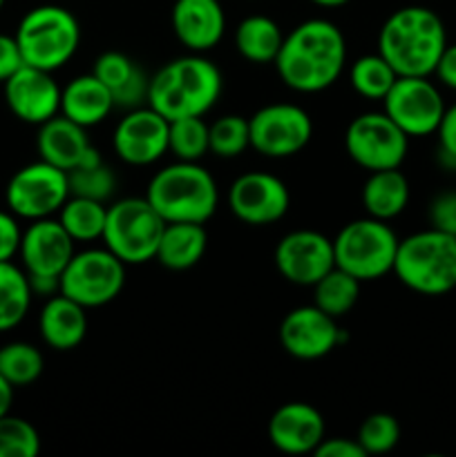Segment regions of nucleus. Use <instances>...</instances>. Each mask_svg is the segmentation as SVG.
<instances>
[{
	"instance_id": "nucleus-4",
	"label": "nucleus",
	"mask_w": 456,
	"mask_h": 457,
	"mask_svg": "<svg viewBox=\"0 0 456 457\" xmlns=\"http://www.w3.org/2000/svg\"><path fill=\"white\" fill-rule=\"evenodd\" d=\"M146 199L165 223H206L217 212L219 190L199 161H177L150 179Z\"/></svg>"
},
{
	"instance_id": "nucleus-23",
	"label": "nucleus",
	"mask_w": 456,
	"mask_h": 457,
	"mask_svg": "<svg viewBox=\"0 0 456 457\" xmlns=\"http://www.w3.org/2000/svg\"><path fill=\"white\" fill-rule=\"evenodd\" d=\"M94 76L110 89L114 98V107L121 110H134V107L148 105V87L150 79L146 71L121 52H106L94 62Z\"/></svg>"
},
{
	"instance_id": "nucleus-3",
	"label": "nucleus",
	"mask_w": 456,
	"mask_h": 457,
	"mask_svg": "<svg viewBox=\"0 0 456 457\" xmlns=\"http://www.w3.org/2000/svg\"><path fill=\"white\" fill-rule=\"evenodd\" d=\"M224 89L219 67L204 54H188L165 62L150 79L148 105L168 120L204 116Z\"/></svg>"
},
{
	"instance_id": "nucleus-10",
	"label": "nucleus",
	"mask_w": 456,
	"mask_h": 457,
	"mask_svg": "<svg viewBox=\"0 0 456 457\" xmlns=\"http://www.w3.org/2000/svg\"><path fill=\"white\" fill-rule=\"evenodd\" d=\"M344 150L367 172L393 170L405 161L410 137L384 112H367L347 125Z\"/></svg>"
},
{
	"instance_id": "nucleus-8",
	"label": "nucleus",
	"mask_w": 456,
	"mask_h": 457,
	"mask_svg": "<svg viewBox=\"0 0 456 457\" xmlns=\"http://www.w3.org/2000/svg\"><path fill=\"white\" fill-rule=\"evenodd\" d=\"M396 232L387 221L365 217L347 223L334 239L335 266L358 281H376L393 270L398 250Z\"/></svg>"
},
{
	"instance_id": "nucleus-44",
	"label": "nucleus",
	"mask_w": 456,
	"mask_h": 457,
	"mask_svg": "<svg viewBox=\"0 0 456 457\" xmlns=\"http://www.w3.org/2000/svg\"><path fill=\"white\" fill-rule=\"evenodd\" d=\"M434 74H436V79L441 80L447 89H454L456 92V43H447L441 58H438V65L436 70H434Z\"/></svg>"
},
{
	"instance_id": "nucleus-32",
	"label": "nucleus",
	"mask_w": 456,
	"mask_h": 457,
	"mask_svg": "<svg viewBox=\"0 0 456 457\" xmlns=\"http://www.w3.org/2000/svg\"><path fill=\"white\" fill-rule=\"evenodd\" d=\"M396 70L378 52L365 54L358 61H353L351 71H349L351 87L369 101H383L392 85L396 83Z\"/></svg>"
},
{
	"instance_id": "nucleus-18",
	"label": "nucleus",
	"mask_w": 456,
	"mask_h": 457,
	"mask_svg": "<svg viewBox=\"0 0 456 457\" xmlns=\"http://www.w3.org/2000/svg\"><path fill=\"white\" fill-rule=\"evenodd\" d=\"M3 85L9 112L22 123L43 125L61 112V87L52 71L22 65Z\"/></svg>"
},
{
	"instance_id": "nucleus-47",
	"label": "nucleus",
	"mask_w": 456,
	"mask_h": 457,
	"mask_svg": "<svg viewBox=\"0 0 456 457\" xmlns=\"http://www.w3.org/2000/svg\"><path fill=\"white\" fill-rule=\"evenodd\" d=\"M3 4H4V0H0V9H3Z\"/></svg>"
},
{
	"instance_id": "nucleus-45",
	"label": "nucleus",
	"mask_w": 456,
	"mask_h": 457,
	"mask_svg": "<svg viewBox=\"0 0 456 457\" xmlns=\"http://www.w3.org/2000/svg\"><path fill=\"white\" fill-rule=\"evenodd\" d=\"M12 404H13V386L3 378V375H0V418L12 411Z\"/></svg>"
},
{
	"instance_id": "nucleus-13",
	"label": "nucleus",
	"mask_w": 456,
	"mask_h": 457,
	"mask_svg": "<svg viewBox=\"0 0 456 457\" xmlns=\"http://www.w3.org/2000/svg\"><path fill=\"white\" fill-rule=\"evenodd\" d=\"M383 105L384 114L410 138L436 134L447 107L441 89L429 80V76H398L383 98Z\"/></svg>"
},
{
	"instance_id": "nucleus-19",
	"label": "nucleus",
	"mask_w": 456,
	"mask_h": 457,
	"mask_svg": "<svg viewBox=\"0 0 456 457\" xmlns=\"http://www.w3.org/2000/svg\"><path fill=\"white\" fill-rule=\"evenodd\" d=\"M76 241L67 235L58 219H38L22 232L21 262L30 277H61L74 257Z\"/></svg>"
},
{
	"instance_id": "nucleus-6",
	"label": "nucleus",
	"mask_w": 456,
	"mask_h": 457,
	"mask_svg": "<svg viewBox=\"0 0 456 457\" xmlns=\"http://www.w3.org/2000/svg\"><path fill=\"white\" fill-rule=\"evenodd\" d=\"M16 43L25 65L56 71L67 65L79 49L80 25L65 7L40 4L21 18Z\"/></svg>"
},
{
	"instance_id": "nucleus-17",
	"label": "nucleus",
	"mask_w": 456,
	"mask_h": 457,
	"mask_svg": "<svg viewBox=\"0 0 456 457\" xmlns=\"http://www.w3.org/2000/svg\"><path fill=\"white\" fill-rule=\"evenodd\" d=\"M344 330L338 320L325 311L311 306L293 308L280 324V344L291 357L302 361H313L326 357L342 344Z\"/></svg>"
},
{
	"instance_id": "nucleus-26",
	"label": "nucleus",
	"mask_w": 456,
	"mask_h": 457,
	"mask_svg": "<svg viewBox=\"0 0 456 457\" xmlns=\"http://www.w3.org/2000/svg\"><path fill=\"white\" fill-rule=\"evenodd\" d=\"M208 248V235L204 223H165L156 248V262L174 272L190 270Z\"/></svg>"
},
{
	"instance_id": "nucleus-20",
	"label": "nucleus",
	"mask_w": 456,
	"mask_h": 457,
	"mask_svg": "<svg viewBox=\"0 0 456 457\" xmlns=\"http://www.w3.org/2000/svg\"><path fill=\"white\" fill-rule=\"evenodd\" d=\"M36 150H38L40 159L56 165L63 172L103 161L97 147L89 143L88 128L74 123L63 114L52 116L43 125H38Z\"/></svg>"
},
{
	"instance_id": "nucleus-21",
	"label": "nucleus",
	"mask_w": 456,
	"mask_h": 457,
	"mask_svg": "<svg viewBox=\"0 0 456 457\" xmlns=\"http://www.w3.org/2000/svg\"><path fill=\"white\" fill-rule=\"evenodd\" d=\"M268 440L282 453H313L325 440V418L307 402H289L268 420Z\"/></svg>"
},
{
	"instance_id": "nucleus-9",
	"label": "nucleus",
	"mask_w": 456,
	"mask_h": 457,
	"mask_svg": "<svg viewBox=\"0 0 456 457\" xmlns=\"http://www.w3.org/2000/svg\"><path fill=\"white\" fill-rule=\"evenodd\" d=\"M125 286V263L107 248L74 253L61 275V295L85 308L114 302Z\"/></svg>"
},
{
	"instance_id": "nucleus-46",
	"label": "nucleus",
	"mask_w": 456,
	"mask_h": 457,
	"mask_svg": "<svg viewBox=\"0 0 456 457\" xmlns=\"http://www.w3.org/2000/svg\"><path fill=\"white\" fill-rule=\"evenodd\" d=\"M311 3L317 4V7L334 9V7H342V4H347L349 0H311Z\"/></svg>"
},
{
	"instance_id": "nucleus-43",
	"label": "nucleus",
	"mask_w": 456,
	"mask_h": 457,
	"mask_svg": "<svg viewBox=\"0 0 456 457\" xmlns=\"http://www.w3.org/2000/svg\"><path fill=\"white\" fill-rule=\"evenodd\" d=\"M22 65H25V61H22L16 36L0 34V83H4L12 74H16Z\"/></svg>"
},
{
	"instance_id": "nucleus-14",
	"label": "nucleus",
	"mask_w": 456,
	"mask_h": 457,
	"mask_svg": "<svg viewBox=\"0 0 456 457\" xmlns=\"http://www.w3.org/2000/svg\"><path fill=\"white\" fill-rule=\"evenodd\" d=\"M273 262L286 281L313 288L335 266L334 241L317 230H293L277 241Z\"/></svg>"
},
{
	"instance_id": "nucleus-29",
	"label": "nucleus",
	"mask_w": 456,
	"mask_h": 457,
	"mask_svg": "<svg viewBox=\"0 0 456 457\" xmlns=\"http://www.w3.org/2000/svg\"><path fill=\"white\" fill-rule=\"evenodd\" d=\"M31 297L34 293L27 272L12 262H0V333L16 328L25 320Z\"/></svg>"
},
{
	"instance_id": "nucleus-16",
	"label": "nucleus",
	"mask_w": 456,
	"mask_h": 457,
	"mask_svg": "<svg viewBox=\"0 0 456 457\" xmlns=\"http://www.w3.org/2000/svg\"><path fill=\"white\" fill-rule=\"evenodd\" d=\"M170 120L150 105L134 107L116 123L112 147L128 165H152L168 152Z\"/></svg>"
},
{
	"instance_id": "nucleus-25",
	"label": "nucleus",
	"mask_w": 456,
	"mask_h": 457,
	"mask_svg": "<svg viewBox=\"0 0 456 457\" xmlns=\"http://www.w3.org/2000/svg\"><path fill=\"white\" fill-rule=\"evenodd\" d=\"M112 110L114 98L94 74L76 76L61 89V114L83 128L98 125L110 116Z\"/></svg>"
},
{
	"instance_id": "nucleus-39",
	"label": "nucleus",
	"mask_w": 456,
	"mask_h": 457,
	"mask_svg": "<svg viewBox=\"0 0 456 457\" xmlns=\"http://www.w3.org/2000/svg\"><path fill=\"white\" fill-rule=\"evenodd\" d=\"M438 161L447 170H456V103L445 107L443 119L436 128Z\"/></svg>"
},
{
	"instance_id": "nucleus-38",
	"label": "nucleus",
	"mask_w": 456,
	"mask_h": 457,
	"mask_svg": "<svg viewBox=\"0 0 456 457\" xmlns=\"http://www.w3.org/2000/svg\"><path fill=\"white\" fill-rule=\"evenodd\" d=\"M358 442L367 455L389 453L401 440V424L389 413H374L358 428Z\"/></svg>"
},
{
	"instance_id": "nucleus-30",
	"label": "nucleus",
	"mask_w": 456,
	"mask_h": 457,
	"mask_svg": "<svg viewBox=\"0 0 456 457\" xmlns=\"http://www.w3.org/2000/svg\"><path fill=\"white\" fill-rule=\"evenodd\" d=\"M107 219V205L101 201L70 195L58 210V221L76 244H89L103 237Z\"/></svg>"
},
{
	"instance_id": "nucleus-42",
	"label": "nucleus",
	"mask_w": 456,
	"mask_h": 457,
	"mask_svg": "<svg viewBox=\"0 0 456 457\" xmlns=\"http://www.w3.org/2000/svg\"><path fill=\"white\" fill-rule=\"evenodd\" d=\"M316 457H365V449L358 440H349V437H325L313 451Z\"/></svg>"
},
{
	"instance_id": "nucleus-12",
	"label": "nucleus",
	"mask_w": 456,
	"mask_h": 457,
	"mask_svg": "<svg viewBox=\"0 0 456 457\" xmlns=\"http://www.w3.org/2000/svg\"><path fill=\"white\" fill-rule=\"evenodd\" d=\"M250 147L266 159H286L308 145L313 120L300 105L271 103L249 119Z\"/></svg>"
},
{
	"instance_id": "nucleus-37",
	"label": "nucleus",
	"mask_w": 456,
	"mask_h": 457,
	"mask_svg": "<svg viewBox=\"0 0 456 457\" xmlns=\"http://www.w3.org/2000/svg\"><path fill=\"white\" fill-rule=\"evenodd\" d=\"M40 436L31 422L7 413L0 418V457H36Z\"/></svg>"
},
{
	"instance_id": "nucleus-34",
	"label": "nucleus",
	"mask_w": 456,
	"mask_h": 457,
	"mask_svg": "<svg viewBox=\"0 0 456 457\" xmlns=\"http://www.w3.org/2000/svg\"><path fill=\"white\" fill-rule=\"evenodd\" d=\"M208 129L204 116L170 120L168 152H173L177 161H201L210 152Z\"/></svg>"
},
{
	"instance_id": "nucleus-5",
	"label": "nucleus",
	"mask_w": 456,
	"mask_h": 457,
	"mask_svg": "<svg viewBox=\"0 0 456 457\" xmlns=\"http://www.w3.org/2000/svg\"><path fill=\"white\" fill-rule=\"evenodd\" d=\"M393 275L418 295L438 297L456 288V237L427 228L398 241Z\"/></svg>"
},
{
	"instance_id": "nucleus-36",
	"label": "nucleus",
	"mask_w": 456,
	"mask_h": 457,
	"mask_svg": "<svg viewBox=\"0 0 456 457\" xmlns=\"http://www.w3.org/2000/svg\"><path fill=\"white\" fill-rule=\"evenodd\" d=\"M67 181H70V195L101 201V204H106L116 190V174L103 161L70 170Z\"/></svg>"
},
{
	"instance_id": "nucleus-1",
	"label": "nucleus",
	"mask_w": 456,
	"mask_h": 457,
	"mask_svg": "<svg viewBox=\"0 0 456 457\" xmlns=\"http://www.w3.org/2000/svg\"><path fill=\"white\" fill-rule=\"evenodd\" d=\"M273 65L282 83L293 92H325L347 65V40L338 25L325 18H311L284 34Z\"/></svg>"
},
{
	"instance_id": "nucleus-33",
	"label": "nucleus",
	"mask_w": 456,
	"mask_h": 457,
	"mask_svg": "<svg viewBox=\"0 0 456 457\" xmlns=\"http://www.w3.org/2000/svg\"><path fill=\"white\" fill-rule=\"evenodd\" d=\"M45 360L36 346L27 342H9L0 346V375L16 386H30L43 375Z\"/></svg>"
},
{
	"instance_id": "nucleus-28",
	"label": "nucleus",
	"mask_w": 456,
	"mask_h": 457,
	"mask_svg": "<svg viewBox=\"0 0 456 457\" xmlns=\"http://www.w3.org/2000/svg\"><path fill=\"white\" fill-rule=\"evenodd\" d=\"M282 40H284V34H282L280 25L268 16L244 18L235 29L237 54L258 65L275 62Z\"/></svg>"
},
{
	"instance_id": "nucleus-35",
	"label": "nucleus",
	"mask_w": 456,
	"mask_h": 457,
	"mask_svg": "<svg viewBox=\"0 0 456 457\" xmlns=\"http://www.w3.org/2000/svg\"><path fill=\"white\" fill-rule=\"evenodd\" d=\"M210 152L219 159H235L250 147L249 119L240 114L219 116L208 129Z\"/></svg>"
},
{
	"instance_id": "nucleus-27",
	"label": "nucleus",
	"mask_w": 456,
	"mask_h": 457,
	"mask_svg": "<svg viewBox=\"0 0 456 457\" xmlns=\"http://www.w3.org/2000/svg\"><path fill=\"white\" fill-rule=\"evenodd\" d=\"M410 181L401 168L371 172L362 186V208L367 217L392 221L405 212L410 204Z\"/></svg>"
},
{
	"instance_id": "nucleus-24",
	"label": "nucleus",
	"mask_w": 456,
	"mask_h": 457,
	"mask_svg": "<svg viewBox=\"0 0 456 457\" xmlns=\"http://www.w3.org/2000/svg\"><path fill=\"white\" fill-rule=\"evenodd\" d=\"M43 342L54 351H72L88 335V308L65 295L47 297L38 317Z\"/></svg>"
},
{
	"instance_id": "nucleus-11",
	"label": "nucleus",
	"mask_w": 456,
	"mask_h": 457,
	"mask_svg": "<svg viewBox=\"0 0 456 457\" xmlns=\"http://www.w3.org/2000/svg\"><path fill=\"white\" fill-rule=\"evenodd\" d=\"M67 199H70L67 172L43 159L13 172L4 187L7 208L27 221L52 217Z\"/></svg>"
},
{
	"instance_id": "nucleus-2",
	"label": "nucleus",
	"mask_w": 456,
	"mask_h": 457,
	"mask_svg": "<svg viewBox=\"0 0 456 457\" xmlns=\"http://www.w3.org/2000/svg\"><path fill=\"white\" fill-rule=\"evenodd\" d=\"M445 47L441 16L423 4L396 9L380 27L378 54L398 76H432Z\"/></svg>"
},
{
	"instance_id": "nucleus-31",
	"label": "nucleus",
	"mask_w": 456,
	"mask_h": 457,
	"mask_svg": "<svg viewBox=\"0 0 456 457\" xmlns=\"http://www.w3.org/2000/svg\"><path fill=\"white\" fill-rule=\"evenodd\" d=\"M358 297H360V281L338 266L331 268L313 286V303L335 320L347 315L358 303Z\"/></svg>"
},
{
	"instance_id": "nucleus-22",
	"label": "nucleus",
	"mask_w": 456,
	"mask_h": 457,
	"mask_svg": "<svg viewBox=\"0 0 456 457\" xmlns=\"http://www.w3.org/2000/svg\"><path fill=\"white\" fill-rule=\"evenodd\" d=\"M170 22L179 43L192 54L217 47L226 31V13L219 0H174Z\"/></svg>"
},
{
	"instance_id": "nucleus-41",
	"label": "nucleus",
	"mask_w": 456,
	"mask_h": 457,
	"mask_svg": "<svg viewBox=\"0 0 456 457\" xmlns=\"http://www.w3.org/2000/svg\"><path fill=\"white\" fill-rule=\"evenodd\" d=\"M22 230L18 226V217L9 210H0V262H12L21 250Z\"/></svg>"
},
{
	"instance_id": "nucleus-7",
	"label": "nucleus",
	"mask_w": 456,
	"mask_h": 457,
	"mask_svg": "<svg viewBox=\"0 0 456 457\" xmlns=\"http://www.w3.org/2000/svg\"><path fill=\"white\" fill-rule=\"evenodd\" d=\"M165 221L143 196H128L107 205L103 244L125 266L148 263L156 257Z\"/></svg>"
},
{
	"instance_id": "nucleus-15",
	"label": "nucleus",
	"mask_w": 456,
	"mask_h": 457,
	"mask_svg": "<svg viewBox=\"0 0 456 457\" xmlns=\"http://www.w3.org/2000/svg\"><path fill=\"white\" fill-rule=\"evenodd\" d=\"M228 205L246 226H271L289 212L291 195L282 179L268 172H246L232 181Z\"/></svg>"
},
{
	"instance_id": "nucleus-40",
	"label": "nucleus",
	"mask_w": 456,
	"mask_h": 457,
	"mask_svg": "<svg viewBox=\"0 0 456 457\" xmlns=\"http://www.w3.org/2000/svg\"><path fill=\"white\" fill-rule=\"evenodd\" d=\"M429 228L456 237V190L436 195L429 204Z\"/></svg>"
}]
</instances>
